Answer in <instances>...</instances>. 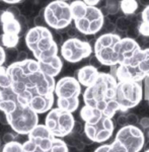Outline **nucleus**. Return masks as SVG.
<instances>
[{
	"instance_id": "nucleus-1",
	"label": "nucleus",
	"mask_w": 149,
	"mask_h": 152,
	"mask_svg": "<svg viewBox=\"0 0 149 152\" xmlns=\"http://www.w3.org/2000/svg\"><path fill=\"white\" fill-rule=\"evenodd\" d=\"M11 86L21 104L36 114H45L54 104L55 78L44 73L35 59L16 61L6 68Z\"/></svg>"
},
{
	"instance_id": "nucleus-2",
	"label": "nucleus",
	"mask_w": 149,
	"mask_h": 152,
	"mask_svg": "<svg viewBox=\"0 0 149 152\" xmlns=\"http://www.w3.org/2000/svg\"><path fill=\"white\" fill-rule=\"evenodd\" d=\"M26 45L44 73L55 78L63 68L58 44L47 26H34L26 34Z\"/></svg>"
},
{
	"instance_id": "nucleus-3",
	"label": "nucleus",
	"mask_w": 149,
	"mask_h": 152,
	"mask_svg": "<svg viewBox=\"0 0 149 152\" xmlns=\"http://www.w3.org/2000/svg\"><path fill=\"white\" fill-rule=\"evenodd\" d=\"M117 83V79L110 73L99 72L93 84L85 88L82 94L84 105L96 109L112 119L120 111L116 100Z\"/></svg>"
},
{
	"instance_id": "nucleus-4",
	"label": "nucleus",
	"mask_w": 149,
	"mask_h": 152,
	"mask_svg": "<svg viewBox=\"0 0 149 152\" xmlns=\"http://www.w3.org/2000/svg\"><path fill=\"white\" fill-rule=\"evenodd\" d=\"M80 117L84 121V136L92 143H104L113 136L115 130L113 120L102 112L84 105L80 110Z\"/></svg>"
},
{
	"instance_id": "nucleus-5",
	"label": "nucleus",
	"mask_w": 149,
	"mask_h": 152,
	"mask_svg": "<svg viewBox=\"0 0 149 152\" xmlns=\"http://www.w3.org/2000/svg\"><path fill=\"white\" fill-rule=\"evenodd\" d=\"M72 21L78 33L84 36L96 35L102 29L104 16L99 7L87 6L81 0H74L69 4Z\"/></svg>"
},
{
	"instance_id": "nucleus-6",
	"label": "nucleus",
	"mask_w": 149,
	"mask_h": 152,
	"mask_svg": "<svg viewBox=\"0 0 149 152\" xmlns=\"http://www.w3.org/2000/svg\"><path fill=\"white\" fill-rule=\"evenodd\" d=\"M145 77H149V48L140 49L117 66V81L141 82Z\"/></svg>"
},
{
	"instance_id": "nucleus-7",
	"label": "nucleus",
	"mask_w": 149,
	"mask_h": 152,
	"mask_svg": "<svg viewBox=\"0 0 149 152\" xmlns=\"http://www.w3.org/2000/svg\"><path fill=\"white\" fill-rule=\"evenodd\" d=\"M81 85L73 76H64L55 84L54 95L57 96V107L73 113L79 107Z\"/></svg>"
},
{
	"instance_id": "nucleus-8",
	"label": "nucleus",
	"mask_w": 149,
	"mask_h": 152,
	"mask_svg": "<svg viewBox=\"0 0 149 152\" xmlns=\"http://www.w3.org/2000/svg\"><path fill=\"white\" fill-rule=\"evenodd\" d=\"M120 35L115 33L104 34L96 39L93 46L94 57L102 66L120 64Z\"/></svg>"
},
{
	"instance_id": "nucleus-9",
	"label": "nucleus",
	"mask_w": 149,
	"mask_h": 152,
	"mask_svg": "<svg viewBox=\"0 0 149 152\" xmlns=\"http://www.w3.org/2000/svg\"><path fill=\"white\" fill-rule=\"evenodd\" d=\"M6 122L15 133L28 135L39 124V116L28 105L18 102L15 109L4 115Z\"/></svg>"
},
{
	"instance_id": "nucleus-10",
	"label": "nucleus",
	"mask_w": 149,
	"mask_h": 152,
	"mask_svg": "<svg viewBox=\"0 0 149 152\" xmlns=\"http://www.w3.org/2000/svg\"><path fill=\"white\" fill-rule=\"evenodd\" d=\"M45 126L55 138H63L73 132L75 119L72 113L55 107L48 112L45 119Z\"/></svg>"
},
{
	"instance_id": "nucleus-11",
	"label": "nucleus",
	"mask_w": 149,
	"mask_h": 152,
	"mask_svg": "<svg viewBox=\"0 0 149 152\" xmlns=\"http://www.w3.org/2000/svg\"><path fill=\"white\" fill-rule=\"evenodd\" d=\"M43 11L46 26L51 28L60 31L68 28L72 23L69 3L65 1L54 0L43 8Z\"/></svg>"
},
{
	"instance_id": "nucleus-12",
	"label": "nucleus",
	"mask_w": 149,
	"mask_h": 152,
	"mask_svg": "<svg viewBox=\"0 0 149 152\" xmlns=\"http://www.w3.org/2000/svg\"><path fill=\"white\" fill-rule=\"evenodd\" d=\"M143 99L142 83L135 81H118L116 88V100L120 111L127 112L133 109Z\"/></svg>"
},
{
	"instance_id": "nucleus-13",
	"label": "nucleus",
	"mask_w": 149,
	"mask_h": 152,
	"mask_svg": "<svg viewBox=\"0 0 149 152\" xmlns=\"http://www.w3.org/2000/svg\"><path fill=\"white\" fill-rule=\"evenodd\" d=\"M60 53L65 61L77 63L91 55L92 47L88 42L82 41L79 38H69L63 42Z\"/></svg>"
},
{
	"instance_id": "nucleus-14",
	"label": "nucleus",
	"mask_w": 149,
	"mask_h": 152,
	"mask_svg": "<svg viewBox=\"0 0 149 152\" xmlns=\"http://www.w3.org/2000/svg\"><path fill=\"white\" fill-rule=\"evenodd\" d=\"M115 140L121 143L131 152H139L143 149L145 144V135L140 128L136 126L121 127L117 132Z\"/></svg>"
},
{
	"instance_id": "nucleus-15",
	"label": "nucleus",
	"mask_w": 149,
	"mask_h": 152,
	"mask_svg": "<svg viewBox=\"0 0 149 152\" xmlns=\"http://www.w3.org/2000/svg\"><path fill=\"white\" fill-rule=\"evenodd\" d=\"M18 95L14 94L9 77L6 74V68L0 67V111L4 115L9 114L18 104Z\"/></svg>"
},
{
	"instance_id": "nucleus-16",
	"label": "nucleus",
	"mask_w": 149,
	"mask_h": 152,
	"mask_svg": "<svg viewBox=\"0 0 149 152\" xmlns=\"http://www.w3.org/2000/svg\"><path fill=\"white\" fill-rule=\"evenodd\" d=\"M28 140L33 141L36 145H38L42 150L47 152L52 145V142L55 137L51 134V132L46 128L45 125L38 124L30 133L28 134Z\"/></svg>"
},
{
	"instance_id": "nucleus-17",
	"label": "nucleus",
	"mask_w": 149,
	"mask_h": 152,
	"mask_svg": "<svg viewBox=\"0 0 149 152\" xmlns=\"http://www.w3.org/2000/svg\"><path fill=\"white\" fill-rule=\"evenodd\" d=\"M0 26H2V35L19 38L21 31V26L18 19L7 9H2L0 15Z\"/></svg>"
},
{
	"instance_id": "nucleus-18",
	"label": "nucleus",
	"mask_w": 149,
	"mask_h": 152,
	"mask_svg": "<svg viewBox=\"0 0 149 152\" xmlns=\"http://www.w3.org/2000/svg\"><path fill=\"white\" fill-rule=\"evenodd\" d=\"M99 71L97 70V68L93 67L91 65H86L77 70L75 78L77 79V81L79 82L80 85L88 87L94 83L97 76H99Z\"/></svg>"
},
{
	"instance_id": "nucleus-19",
	"label": "nucleus",
	"mask_w": 149,
	"mask_h": 152,
	"mask_svg": "<svg viewBox=\"0 0 149 152\" xmlns=\"http://www.w3.org/2000/svg\"><path fill=\"white\" fill-rule=\"evenodd\" d=\"M106 18L107 15H115L120 11V1L119 0H106L104 7L99 8Z\"/></svg>"
},
{
	"instance_id": "nucleus-20",
	"label": "nucleus",
	"mask_w": 149,
	"mask_h": 152,
	"mask_svg": "<svg viewBox=\"0 0 149 152\" xmlns=\"http://www.w3.org/2000/svg\"><path fill=\"white\" fill-rule=\"evenodd\" d=\"M138 8L137 0H121L120 1V10L126 15L135 13Z\"/></svg>"
},
{
	"instance_id": "nucleus-21",
	"label": "nucleus",
	"mask_w": 149,
	"mask_h": 152,
	"mask_svg": "<svg viewBox=\"0 0 149 152\" xmlns=\"http://www.w3.org/2000/svg\"><path fill=\"white\" fill-rule=\"evenodd\" d=\"M47 152H69L68 145L61 138H55Z\"/></svg>"
},
{
	"instance_id": "nucleus-22",
	"label": "nucleus",
	"mask_w": 149,
	"mask_h": 152,
	"mask_svg": "<svg viewBox=\"0 0 149 152\" xmlns=\"http://www.w3.org/2000/svg\"><path fill=\"white\" fill-rule=\"evenodd\" d=\"M132 23H133V21L129 18L121 16V18H117L116 23H115V26H116V28H118L119 31H127L128 28L131 26Z\"/></svg>"
},
{
	"instance_id": "nucleus-23",
	"label": "nucleus",
	"mask_w": 149,
	"mask_h": 152,
	"mask_svg": "<svg viewBox=\"0 0 149 152\" xmlns=\"http://www.w3.org/2000/svg\"><path fill=\"white\" fill-rule=\"evenodd\" d=\"M1 152H23V144L18 141H9L3 146Z\"/></svg>"
},
{
	"instance_id": "nucleus-24",
	"label": "nucleus",
	"mask_w": 149,
	"mask_h": 152,
	"mask_svg": "<svg viewBox=\"0 0 149 152\" xmlns=\"http://www.w3.org/2000/svg\"><path fill=\"white\" fill-rule=\"evenodd\" d=\"M23 152H45L40 148L38 145H36L33 141L28 140L23 144Z\"/></svg>"
},
{
	"instance_id": "nucleus-25",
	"label": "nucleus",
	"mask_w": 149,
	"mask_h": 152,
	"mask_svg": "<svg viewBox=\"0 0 149 152\" xmlns=\"http://www.w3.org/2000/svg\"><path fill=\"white\" fill-rule=\"evenodd\" d=\"M107 152H131V151H129L126 147H124L117 140H114L111 144H109Z\"/></svg>"
},
{
	"instance_id": "nucleus-26",
	"label": "nucleus",
	"mask_w": 149,
	"mask_h": 152,
	"mask_svg": "<svg viewBox=\"0 0 149 152\" xmlns=\"http://www.w3.org/2000/svg\"><path fill=\"white\" fill-rule=\"evenodd\" d=\"M141 83H142L143 99L149 102V77H145L141 81Z\"/></svg>"
},
{
	"instance_id": "nucleus-27",
	"label": "nucleus",
	"mask_w": 149,
	"mask_h": 152,
	"mask_svg": "<svg viewBox=\"0 0 149 152\" xmlns=\"http://www.w3.org/2000/svg\"><path fill=\"white\" fill-rule=\"evenodd\" d=\"M137 28H138L139 35L149 38V24L148 23H142V21H141V23L138 24Z\"/></svg>"
},
{
	"instance_id": "nucleus-28",
	"label": "nucleus",
	"mask_w": 149,
	"mask_h": 152,
	"mask_svg": "<svg viewBox=\"0 0 149 152\" xmlns=\"http://www.w3.org/2000/svg\"><path fill=\"white\" fill-rule=\"evenodd\" d=\"M126 120H127V125H130V126H136L139 122V118L136 114L133 113H129L126 115Z\"/></svg>"
},
{
	"instance_id": "nucleus-29",
	"label": "nucleus",
	"mask_w": 149,
	"mask_h": 152,
	"mask_svg": "<svg viewBox=\"0 0 149 152\" xmlns=\"http://www.w3.org/2000/svg\"><path fill=\"white\" fill-rule=\"evenodd\" d=\"M127 35H128L127 38L133 39V40H135V41H136V39L140 36V35H139V31H138V28H137V26H134L133 23H132L131 26L128 28V31H127Z\"/></svg>"
},
{
	"instance_id": "nucleus-30",
	"label": "nucleus",
	"mask_w": 149,
	"mask_h": 152,
	"mask_svg": "<svg viewBox=\"0 0 149 152\" xmlns=\"http://www.w3.org/2000/svg\"><path fill=\"white\" fill-rule=\"evenodd\" d=\"M141 20H142V23L149 24V5L146 6L143 9V11L141 12Z\"/></svg>"
},
{
	"instance_id": "nucleus-31",
	"label": "nucleus",
	"mask_w": 149,
	"mask_h": 152,
	"mask_svg": "<svg viewBox=\"0 0 149 152\" xmlns=\"http://www.w3.org/2000/svg\"><path fill=\"white\" fill-rule=\"evenodd\" d=\"M138 124L140 125L141 128L149 129V117H143L141 119H139Z\"/></svg>"
},
{
	"instance_id": "nucleus-32",
	"label": "nucleus",
	"mask_w": 149,
	"mask_h": 152,
	"mask_svg": "<svg viewBox=\"0 0 149 152\" xmlns=\"http://www.w3.org/2000/svg\"><path fill=\"white\" fill-rule=\"evenodd\" d=\"M5 60H6L5 50H4L3 47H1V46H0V67H1V66H3Z\"/></svg>"
},
{
	"instance_id": "nucleus-33",
	"label": "nucleus",
	"mask_w": 149,
	"mask_h": 152,
	"mask_svg": "<svg viewBox=\"0 0 149 152\" xmlns=\"http://www.w3.org/2000/svg\"><path fill=\"white\" fill-rule=\"evenodd\" d=\"M117 123H118V125H120L121 127L127 126L126 115H121V116H119L118 119H117Z\"/></svg>"
},
{
	"instance_id": "nucleus-34",
	"label": "nucleus",
	"mask_w": 149,
	"mask_h": 152,
	"mask_svg": "<svg viewBox=\"0 0 149 152\" xmlns=\"http://www.w3.org/2000/svg\"><path fill=\"white\" fill-rule=\"evenodd\" d=\"M87 6H96L101 2V0H81Z\"/></svg>"
},
{
	"instance_id": "nucleus-35",
	"label": "nucleus",
	"mask_w": 149,
	"mask_h": 152,
	"mask_svg": "<svg viewBox=\"0 0 149 152\" xmlns=\"http://www.w3.org/2000/svg\"><path fill=\"white\" fill-rule=\"evenodd\" d=\"M107 149H109V144H104L97 147L94 152H107Z\"/></svg>"
},
{
	"instance_id": "nucleus-36",
	"label": "nucleus",
	"mask_w": 149,
	"mask_h": 152,
	"mask_svg": "<svg viewBox=\"0 0 149 152\" xmlns=\"http://www.w3.org/2000/svg\"><path fill=\"white\" fill-rule=\"evenodd\" d=\"M1 1L6 4H9V5H15V4L20 3L23 0H1Z\"/></svg>"
},
{
	"instance_id": "nucleus-37",
	"label": "nucleus",
	"mask_w": 149,
	"mask_h": 152,
	"mask_svg": "<svg viewBox=\"0 0 149 152\" xmlns=\"http://www.w3.org/2000/svg\"><path fill=\"white\" fill-rule=\"evenodd\" d=\"M90 65L93 66V67H96V68H97L99 66H102V64L99 62V61H97V59H96V57H94V56H93V57H92V59H91V64H90Z\"/></svg>"
},
{
	"instance_id": "nucleus-38",
	"label": "nucleus",
	"mask_w": 149,
	"mask_h": 152,
	"mask_svg": "<svg viewBox=\"0 0 149 152\" xmlns=\"http://www.w3.org/2000/svg\"><path fill=\"white\" fill-rule=\"evenodd\" d=\"M138 2H140L142 5H144V6H148L149 5V0H137Z\"/></svg>"
},
{
	"instance_id": "nucleus-39",
	"label": "nucleus",
	"mask_w": 149,
	"mask_h": 152,
	"mask_svg": "<svg viewBox=\"0 0 149 152\" xmlns=\"http://www.w3.org/2000/svg\"><path fill=\"white\" fill-rule=\"evenodd\" d=\"M144 152H149V149H146V150L144 151Z\"/></svg>"
},
{
	"instance_id": "nucleus-40",
	"label": "nucleus",
	"mask_w": 149,
	"mask_h": 152,
	"mask_svg": "<svg viewBox=\"0 0 149 152\" xmlns=\"http://www.w3.org/2000/svg\"><path fill=\"white\" fill-rule=\"evenodd\" d=\"M60 1H65L66 2V1H68V0H60Z\"/></svg>"
},
{
	"instance_id": "nucleus-41",
	"label": "nucleus",
	"mask_w": 149,
	"mask_h": 152,
	"mask_svg": "<svg viewBox=\"0 0 149 152\" xmlns=\"http://www.w3.org/2000/svg\"><path fill=\"white\" fill-rule=\"evenodd\" d=\"M1 11H2V9H0V15H1Z\"/></svg>"
},
{
	"instance_id": "nucleus-42",
	"label": "nucleus",
	"mask_w": 149,
	"mask_h": 152,
	"mask_svg": "<svg viewBox=\"0 0 149 152\" xmlns=\"http://www.w3.org/2000/svg\"><path fill=\"white\" fill-rule=\"evenodd\" d=\"M148 137H149V129H148Z\"/></svg>"
},
{
	"instance_id": "nucleus-43",
	"label": "nucleus",
	"mask_w": 149,
	"mask_h": 152,
	"mask_svg": "<svg viewBox=\"0 0 149 152\" xmlns=\"http://www.w3.org/2000/svg\"><path fill=\"white\" fill-rule=\"evenodd\" d=\"M119 1H121V0H119Z\"/></svg>"
},
{
	"instance_id": "nucleus-44",
	"label": "nucleus",
	"mask_w": 149,
	"mask_h": 152,
	"mask_svg": "<svg viewBox=\"0 0 149 152\" xmlns=\"http://www.w3.org/2000/svg\"><path fill=\"white\" fill-rule=\"evenodd\" d=\"M148 104H149V102H148Z\"/></svg>"
}]
</instances>
